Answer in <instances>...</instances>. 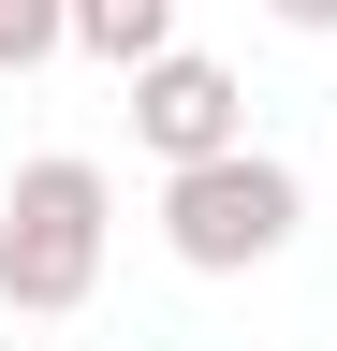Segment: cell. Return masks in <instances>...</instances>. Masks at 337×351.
Wrapping results in <instances>:
<instances>
[{"label":"cell","mask_w":337,"mask_h":351,"mask_svg":"<svg viewBox=\"0 0 337 351\" xmlns=\"http://www.w3.org/2000/svg\"><path fill=\"white\" fill-rule=\"evenodd\" d=\"M73 44H89L103 73H132V59L176 44V0H73Z\"/></svg>","instance_id":"277c9868"},{"label":"cell","mask_w":337,"mask_h":351,"mask_svg":"<svg viewBox=\"0 0 337 351\" xmlns=\"http://www.w3.org/2000/svg\"><path fill=\"white\" fill-rule=\"evenodd\" d=\"M264 15H279V29H308V44H323V29H337V0H264Z\"/></svg>","instance_id":"8992f818"},{"label":"cell","mask_w":337,"mask_h":351,"mask_svg":"<svg viewBox=\"0 0 337 351\" xmlns=\"http://www.w3.org/2000/svg\"><path fill=\"white\" fill-rule=\"evenodd\" d=\"M132 147H147L161 176L249 147V88H235L220 59H191V44H161V59H132Z\"/></svg>","instance_id":"3957f363"},{"label":"cell","mask_w":337,"mask_h":351,"mask_svg":"<svg viewBox=\"0 0 337 351\" xmlns=\"http://www.w3.org/2000/svg\"><path fill=\"white\" fill-rule=\"evenodd\" d=\"M293 234H308V176L279 147H220V161L161 176V249H176L191 278H249V263H279Z\"/></svg>","instance_id":"7a4b0ae2"},{"label":"cell","mask_w":337,"mask_h":351,"mask_svg":"<svg viewBox=\"0 0 337 351\" xmlns=\"http://www.w3.org/2000/svg\"><path fill=\"white\" fill-rule=\"evenodd\" d=\"M0 351H30V337H0Z\"/></svg>","instance_id":"52a82bcc"},{"label":"cell","mask_w":337,"mask_h":351,"mask_svg":"<svg viewBox=\"0 0 337 351\" xmlns=\"http://www.w3.org/2000/svg\"><path fill=\"white\" fill-rule=\"evenodd\" d=\"M73 44V0H0V73H45Z\"/></svg>","instance_id":"5b68a950"},{"label":"cell","mask_w":337,"mask_h":351,"mask_svg":"<svg viewBox=\"0 0 337 351\" xmlns=\"http://www.w3.org/2000/svg\"><path fill=\"white\" fill-rule=\"evenodd\" d=\"M103 234H117V176L89 147L15 161V191H0V307L15 322H73L103 293Z\"/></svg>","instance_id":"6da1fadb"}]
</instances>
